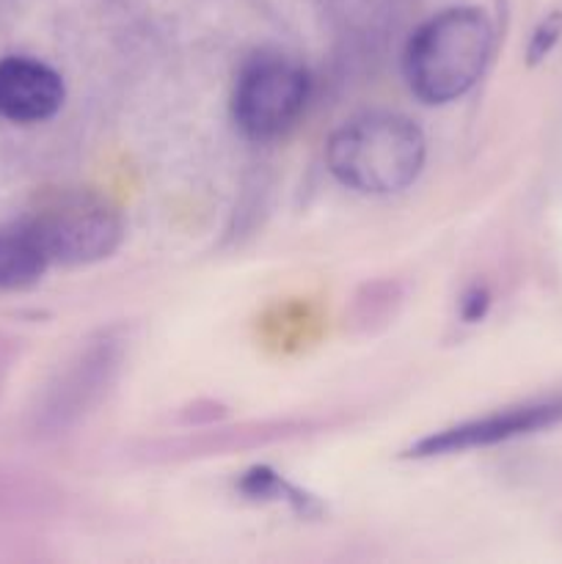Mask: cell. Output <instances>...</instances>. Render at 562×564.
<instances>
[{"label":"cell","instance_id":"6da1fadb","mask_svg":"<svg viewBox=\"0 0 562 564\" xmlns=\"http://www.w3.org/2000/svg\"><path fill=\"white\" fill-rule=\"evenodd\" d=\"M494 39V22L477 6H452L424 20L402 55L413 97L446 105L472 91L488 69Z\"/></svg>","mask_w":562,"mask_h":564},{"label":"cell","instance_id":"7a4b0ae2","mask_svg":"<svg viewBox=\"0 0 562 564\" xmlns=\"http://www.w3.org/2000/svg\"><path fill=\"white\" fill-rule=\"evenodd\" d=\"M428 141L422 127L395 110H367L342 121L325 143L328 171L364 196H391L422 174Z\"/></svg>","mask_w":562,"mask_h":564},{"label":"cell","instance_id":"3957f363","mask_svg":"<svg viewBox=\"0 0 562 564\" xmlns=\"http://www.w3.org/2000/svg\"><path fill=\"white\" fill-rule=\"evenodd\" d=\"M31 240L53 264L77 268L108 259L125 237V218L94 191H55L20 218Z\"/></svg>","mask_w":562,"mask_h":564},{"label":"cell","instance_id":"277c9868","mask_svg":"<svg viewBox=\"0 0 562 564\" xmlns=\"http://www.w3.org/2000/svg\"><path fill=\"white\" fill-rule=\"evenodd\" d=\"M309 99L312 77L306 66L279 50H259L235 77L231 121L248 141H279L306 113Z\"/></svg>","mask_w":562,"mask_h":564},{"label":"cell","instance_id":"5b68a950","mask_svg":"<svg viewBox=\"0 0 562 564\" xmlns=\"http://www.w3.org/2000/svg\"><path fill=\"white\" fill-rule=\"evenodd\" d=\"M562 422V397L554 400H538L523 402V405L505 408V411H494L488 416L468 419V422L455 424V427H444L439 433L424 435L422 441L406 452V457L413 460H428V457H446L461 455V452L472 449H488V446L507 444L521 435L540 433L554 424Z\"/></svg>","mask_w":562,"mask_h":564},{"label":"cell","instance_id":"8992f818","mask_svg":"<svg viewBox=\"0 0 562 564\" xmlns=\"http://www.w3.org/2000/svg\"><path fill=\"white\" fill-rule=\"evenodd\" d=\"M64 77L31 55L0 58V119L39 124L64 108Z\"/></svg>","mask_w":562,"mask_h":564},{"label":"cell","instance_id":"52a82bcc","mask_svg":"<svg viewBox=\"0 0 562 564\" xmlns=\"http://www.w3.org/2000/svg\"><path fill=\"white\" fill-rule=\"evenodd\" d=\"M47 268L50 262L20 220L0 226V290H25L36 284Z\"/></svg>","mask_w":562,"mask_h":564},{"label":"cell","instance_id":"ba28073f","mask_svg":"<svg viewBox=\"0 0 562 564\" xmlns=\"http://www.w3.org/2000/svg\"><path fill=\"white\" fill-rule=\"evenodd\" d=\"M240 494L257 501H287V505L303 518L320 516L317 499H312V496L303 494V490L292 488L290 482H284V477H279V474L270 471V468L264 466H257L251 468V471L242 474Z\"/></svg>","mask_w":562,"mask_h":564},{"label":"cell","instance_id":"9c48e42d","mask_svg":"<svg viewBox=\"0 0 562 564\" xmlns=\"http://www.w3.org/2000/svg\"><path fill=\"white\" fill-rule=\"evenodd\" d=\"M560 36H562V14L560 11H554V14H549L538 28H534L532 39H529V47H527V64L529 66L540 64V61H543L545 55L556 47Z\"/></svg>","mask_w":562,"mask_h":564},{"label":"cell","instance_id":"30bf717a","mask_svg":"<svg viewBox=\"0 0 562 564\" xmlns=\"http://www.w3.org/2000/svg\"><path fill=\"white\" fill-rule=\"evenodd\" d=\"M490 308V292L485 286L474 284L461 297V319L463 323H479Z\"/></svg>","mask_w":562,"mask_h":564}]
</instances>
